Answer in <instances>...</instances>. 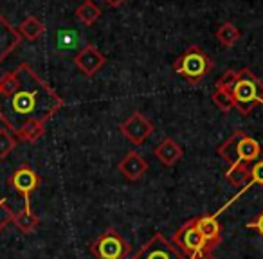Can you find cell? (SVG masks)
Wrapping results in <instances>:
<instances>
[{"mask_svg": "<svg viewBox=\"0 0 263 259\" xmlns=\"http://www.w3.org/2000/svg\"><path fill=\"white\" fill-rule=\"evenodd\" d=\"M132 259H186V255L173 245V241H168L162 234H155Z\"/></svg>", "mask_w": 263, "mask_h": 259, "instance_id": "cell-7", "label": "cell"}, {"mask_svg": "<svg viewBox=\"0 0 263 259\" xmlns=\"http://www.w3.org/2000/svg\"><path fill=\"white\" fill-rule=\"evenodd\" d=\"M204 259H215V257H213V255H205Z\"/></svg>", "mask_w": 263, "mask_h": 259, "instance_id": "cell-28", "label": "cell"}, {"mask_svg": "<svg viewBox=\"0 0 263 259\" xmlns=\"http://www.w3.org/2000/svg\"><path fill=\"white\" fill-rule=\"evenodd\" d=\"M247 227H249V229H252V230H256V232H258L259 236H261V240H263V211L259 212V214H256L254 218L247 223Z\"/></svg>", "mask_w": 263, "mask_h": 259, "instance_id": "cell-26", "label": "cell"}, {"mask_svg": "<svg viewBox=\"0 0 263 259\" xmlns=\"http://www.w3.org/2000/svg\"><path fill=\"white\" fill-rule=\"evenodd\" d=\"M258 184V186H263V161H256L251 164V182H249V187Z\"/></svg>", "mask_w": 263, "mask_h": 259, "instance_id": "cell-25", "label": "cell"}, {"mask_svg": "<svg viewBox=\"0 0 263 259\" xmlns=\"http://www.w3.org/2000/svg\"><path fill=\"white\" fill-rule=\"evenodd\" d=\"M238 70L234 69H227L226 72L222 74V77H220L218 81H216V88H222V90H229L233 92L234 85H236L238 81Z\"/></svg>", "mask_w": 263, "mask_h": 259, "instance_id": "cell-22", "label": "cell"}, {"mask_svg": "<svg viewBox=\"0 0 263 259\" xmlns=\"http://www.w3.org/2000/svg\"><path fill=\"white\" fill-rule=\"evenodd\" d=\"M121 133L124 135V139L130 141L132 144L141 146L143 143H146L148 137L154 133V124L150 123L146 115H143L141 112H134L126 121H123L119 126Z\"/></svg>", "mask_w": 263, "mask_h": 259, "instance_id": "cell-8", "label": "cell"}, {"mask_svg": "<svg viewBox=\"0 0 263 259\" xmlns=\"http://www.w3.org/2000/svg\"><path fill=\"white\" fill-rule=\"evenodd\" d=\"M128 250L130 245L116 229L105 230L98 240L90 243V252L96 259H124Z\"/></svg>", "mask_w": 263, "mask_h": 259, "instance_id": "cell-6", "label": "cell"}, {"mask_svg": "<svg viewBox=\"0 0 263 259\" xmlns=\"http://www.w3.org/2000/svg\"><path fill=\"white\" fill-rule=\"evenodd\" d=\"M13 223H15L20 232H24V234H31L36 230V227L40 225V220H38V216L34 214L33 209H31L29 200H26V205H24L22 211L15 212Z\"/></svg>", "mask_w": 263, "mask_h": 259, "instance_id": "cell-15", "label": "cell"}, {"mask_svg": "<svg viewBox=\"0 0 263 259\" xmlns=\"http://www.w3.org/2000/svg\"><path fill=\"white\" fill-rule=\"evenodd\" d=\"M20 40H22V36H20L18 29H15L4 16L0 15V62H4L18 47Z\"/></svg>", "mask_w": 263, "mask_h": 259, "instance_id": "cell-12", "label": "cell"}, {"mask_svg": "<svg viewBox=\"0 0 263 259\" xmlns=\"http://www.w3.org/2000/svg\"><path fill=\"white\" fill-rule=\"evenodd\" d=\"M238 72H240L238 81L231 94L234 97V108L241 115H249L256 106L263 105V83L247 67L240 69Z\"/></svg>", "mask_w": 263, "mask_h": 259, "instance_id": "cell-3", "label": "cell"}, {"mask_svg": "<svg viewBox=\"0 0 263 259\" xmlns=\"http://www.w3.org/2000/svg\"><path fill=\"white\" fill-rule=\"evenodd\" d=\"M198 230L202 232V236L205 237V241L209 243V247L215 250L216 245L222 241V227H220L218 220L215 214H204V216H197L195 218Z\"/></svg>", "mask_w": 263, "mask_h": 259, "instance_id": "cell-13", "label": "cell"}, {"mask_svg": "<svg viewBox=\"0 0 263 259\" xmlns=\"http://www.w3.org/2000/svg\"><path fill=\"white\" fill-rule=\"evenodd\" d=\"M154 155L164 166L172 168V166H175L177 162L182 158V148H180L173 139L166 137V139H162L161 143H159L157 146L154 148Z\"/></svg>", "mask_w": 263, "mask_h": 259, "instance_id": "cell-14", "label": "cell"}, {"mask_svg": "<svg viewBox=\"0 0 263 259\" xmlns=\"http://www.w3.org/2000/svg\"><path fill=\"white\" fill-rule=\"evenodd\" d=\"M62 106L58 92L27 63H20L0 79V121L18 141L40 139Z\"/></svg>", "mask_w": 263, "mask_h": 259, "instance_id": "cell-1", "label": "cell"}, {"mask_svg": "<svg viewBox=\"0 0 263 259\" xmlns=\"http://www.w3.org/2000/svg\"><path fill=\"white\" fill-rule=\"evenodd\" d=\"M216 153L223 158L229 166L234 164H252L261 155V146L256 139L238 130L231 137H227L218 146Z\"/></svg>", "mask_w": 263, "mask_h": 259, "instance_id": "cell-2", "label": "cell"}, {"mask_svg": "<svg viewBox=\"0 0 263 259\" xmlns=\"http://www.w3.org/2000/svg\"><path fill=\"white\" fill-rule=\"evenodd\" d=\"M74 63H76V67L85 74V76L92 77L105 67L106 58L103 56V52L99 51L96 45L87 44L76 56H74Z\"/></svg>", "mask_w": 263, "mask_h": 259, "instance_id": "cell-9", "label": "cell"}, {"mask_svg": "<svg viewBox=\"0 0 263 259\" xmlns=\"http://www.w3.org/2000/svg\"><path fill=\"white\" fill-rule=\"evenodd\" d=\"M8 184L16 193L26 196V200H29V196L36 191V187L40 186V176H38L36 171H33V169L27 168V166H20V168H16L15 171L9 175Z\"/></svg>", "mask_w": 263, "mask_h": 259, "instance_id": "cell-10", "label": "cell"}, {"mask_svg": "<svg viewBox=\"0 0 263 259\" xmlns=\"http://www.w3.org/2000/svg\"><path fill=\"white\" fill-rule=\"evenodd\" d=\"M13 218H15V212L9 207L8 200L0 196V232L4 230V227L8 225L9 222H13Z\"/></svg>", "mask_w": 263, "mask_h": 259, "instance_id": "cell-24", "label": "cell"}, {"mask_svg": "<svg viewBox=\"0 0 263 259\" xmlns=\"http://www.w3.org/2000/svg\"><path fill=\"white\" fill-rule=\"evenodd\" d=\"M103 2H105L108 8H119V6H123L124 2H126V0H103Z\"/></svg>", "mask_w": 263, "mask_h": 259, "instance_id": "cell-27", "label": "cell"}, {"mask_svg": "<svg viewBox=\"0 0 263 259\" xmlns=\"http://www.w3.org/2000/svg\"><path fill=\"white\" fill-rule=\"evenodd\" d=\"M18 144V139L9 132L8 128H0V158H6Z\"/></svg>", "mask_w": 263, "mask_h": 259, "instance_id": "cell-20", "label": "cell"}, {"mask_svg": "<svg viewBox=\"0 0 263 259\" xmlns=\"http://www.w3.org/2000/svg\"><path fill=\"white\" fill-rule=\"evenodd\" d=\"M226 180L234 187H241V193L249 189V182H251V164H234L229 166L226 171Z\"/></svg>", "mask_w": 263, "mask_h": 259, "instance_id": "cell-16", "label": "cell"}, {"mask_svg": "<svg viewBox=\"0 0 263 259\" xmlns=\"http://www.w3.org/2000/svg\"><path fill=\"white\" fill-rule=\"evenodd\" d=\"M173 245L186 255V259H204L205 255H211L213 248L198 230L195 218L187 220L173 236Z\"/></svg>", "mask_w": 263, "mask_h": 259, "instance_id": "cell-5", "label": "cell"}, {"mask_svg": "<svg viewBox=\"0 0 263 259\" xmlns=\"http://www.w3.org/2000/svg\"><path fill=\"white\" fill-rule=\"evenodd\" d=\"M74 15H76V18L80 20L83 26H92V24L101 16V9H99V6H96L94 0H83L76 8Z\"/></svg>", "mask_w": 263, "mask_h": 259, "instance_id": "cell-18", "label": "cell"}, {"mask_svg": "<svg viewBox=\"0 0 263 259\" xmlns=\"http://www.w3.org/2000/svg\"><path fill=\"white\" fill-rule=\"evenodd\" d=\"M215 36H216V40L220 42V45H222V47H233V45H236V42L240 40L241 33H240V29L234 26V24L226 22V24H222L218 29H216Z\"/></svg>", "mask_w": 263, "mask_h": 259, "instance_id": "cell-19", "label": "cell"}, {"mask_svg": "<svg viewBox=\"0 0 263 259\" xmlns=\"http://www.w3.org/2000/svg\"><path fill=\"white\" fill-rule=\"evenodd\" d=\"M117 168H119L121 175H123L124 178L130 180V182H136V180H139L141 176L148 171V162H146V158L141 153H137V151H128L119 161Z\"/></svg>", "mask_w": 263, "mask_h": 259, "instance_id": "cell-11", "label": "cell"}, {"mask_svg": "<svg viewBox=\"0 0 263 259\" xmlns=\"http://www.w3.org/2000/svg\"><path fill=\"white\" fill-rule=\"evenodd\" d=\"M173 70L191 85H197L213 70V62L200 47H187L173 63Z\"/></svg>", "mask_w": 263, "mask_h": 259, "instance_id": "cell-4", "label": "cell"}, {"mask_svg": "<svg viewBox=\"0 0 263 259\" xmlns=\"http://www.w3.org/2000/svg\"><path fill=\"white\" fill-rule=\"evenodd\" d=\"M18 33H20V36L26 38V40L34 42L45 33V26H44V22H40V20L36 18V16L31 15L18 26Z\"/></svg>", "mask_w": 263, "mask_h": 259, "instance_id": "cell-17", "label": "cell"}, {"mask_svg": "<svg viewBox=\"0 0 263 259\" xmlns=\"http://www.w3.org/2000/svg\"><path fill=\"white\" fill-rule=\"evenodd\" d=\"M213 103L218 106L222 112H229V110L234 108V97L229 90H222V88H215L211 95Z\"/></svg>", "mask_w": 263, "mask_h": 259, "instance_id": "cell-21", "label": "cell"}, {"mask_svg": "<svg viewBox=\"0 0 263 259\" xmlns=\"http://www.w3.org/2000/svg\"><path fill=\"white\" fill-rule=\"evenodd\" d=\"M56 45H58L60 51H67V49L76 47V34L67 29L62 31V33H58V36H56Z\"/></svg>", "mask_w": 263, "mask_h": 259, "instance_id": "cell-23", "label": "cell"}]
</instances>
